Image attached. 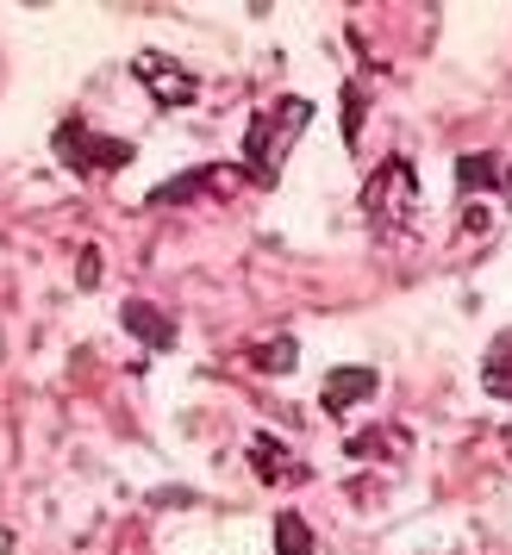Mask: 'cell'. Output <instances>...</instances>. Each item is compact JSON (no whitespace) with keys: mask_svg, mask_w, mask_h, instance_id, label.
I'll return each mask as SVG.
<instances>
[{"mask_svg":"<svg viewBox=\"0 0 512 555\" xmlns=\"http://www.w3.org/2000/svg\"><path fill=\"white\" fill-rule=\"evenodd\" d=\"M251 462H256V480H276L287 475V450H282V437H251Z\"/></svg>","mask_w":512,"mask_h":555,"instance_id":"9","label":"cell"},{"mask_svg":"<svg viewBox=\"0 0 512 555\" xmlns=\"http://www.w3.org/2000/svg\"><path fill=\"white\" fill-rule=\"evenodd\" d=\"M362 212H369L375 225H412V212H419V181H412L407 156H387V169L369 176V188H362Z\"/></svg>","mask_w":512,"mask_h":555,"instance_id":"2","label":"cell"},{"mask_svg":"<svg viewBox=\"0 0 512 555\" xmlns=\"http://www.w3.org/2000/svg\"><path fill=\"white\" fill-rule=\"evenodd\" d=\"M312 106L300 94H282V101H269L263 113H251V126H244V151H238V169L256 181V188H276L282 181V163L294 151V138L307 131Z\"/></svg>","mask_w":512,"mask_h":555,"instance_id":"1","label":"cell"},{"mask_svg":"<svg viewBox=\"0 0 512 555\" xmlns=\"http://www.w3.org/2000/svg\"><path fill=\"white\" fill-rule=\"evenodd\" d=\"M276 555H312V530L300 512H282L276 518Z\"/></svg>","mask_w":512,"mask_h":555,"instance_id":"10","label":"cell"},{"mask_svg":"<svg viewBox=\"0 0 512 555\" xmlns=\"http://www.w3.org/2000/svg\"><path fill=\"white\" fill-rule=\"evenodd\" d=\"M482 188H494V201L512 206V169L500 163V156L475 151V156H462V163H457V194H462V201H475Z\"/></svg>","mask_w":512,"mask_h":555,"instance_id":"5","label":"cell"},{"mask_svg":"<svg viewBox=\"0 0 512 555\" xmlns=\"http://www.w3.org/2000/svg\"><path fill=\"white\" fill-rule=\"evenodd\" d=\"M76 281H81V287H94V281H101V256H94V250L81 256V269H76Z\"/></svg>","mask_w":512,"mask_h":555,"instance_id":"12","label":"cell"},{"mask_svg":"<svg viewBox=\"0 0 512 555\" xmlns=\"http://www.w3.org/2000/svg\"><path fill=\"white\" fill-rule=\"evenodd\" d=\"M56 156H63L76 176H113V169L131 163V144L126 138H101V131H88L81 119H63V126H56Z\"/></svg>","mask_w":512,"mask_h":555,"instance_id":"3","label":"cell"},{"mask_svg":"<svg viewBox=\"0 0 512 555\" xmlns=\"http://www.w3.org/2000/svg\"><path fill=\"white\" fill-rule=\"evenodd\" d=\"M244 362L256 375H294L300 369V344L294 337H269V344H244Z\"/></svg>","mask_w":512,"mask_h":555,"instance_id":"8","label":"cell"},{"mask_svg":"<svg viewBox=\"0 0 512 555\" xmlns=\"http://www.w3.org/2000/svg\"><path fill=\"white\" fill-rule=\"evenodd\" d=\"M344 106H350V113H344V138L357 144V138H362V81H350V88H344Z\"/></svg>","mask_w":512,"mask_h":555,"instance_id":"11","label":"cell"},{"mask_svg":"<svg viewBox=\"0 0 512 555\" xmlns=\"http://www.w3.org/2000/svg\"><path fill=\"white\" fill-rule=\"evenodd\" d=\"M131 76H138L144 88H151V101H156V106H188L194 94H201V81L188 76L181 63H169V56H156V51H144V56H138V63H131Z\"/></svg>","mask_w":512,"mask_h":555,"instance_id":"4","label":"cell"},{"mask_svg":"<svg viewBox=\"0 0 512 555\" xmlns=\"http://www.w3.org/2000/svg\"><path fill=\"white\" fill-rule=\"evenodd\" d=\"M375 387H382L375 369H332L325 387H319V405H325V412H350V405H362Z\"/></svg>","mask_w":512,"mask_h":555,"instance_id":"6","label":"cell"},{"mask_svg":"<svg viewBox=\"0 0 512 555\" xmlns=\"http://www.w3.org/2000/svg\"><path fill=\"white\" fill-rule=\"evenodd\" d=\"M119 319H126V331L144 344V350H176V325L163 319V306L151 300H126L119 306Z\"/></svg>","mask_w":512,"mask_h":555,"instance_id":"7","label":"cell"}]
</instances>
